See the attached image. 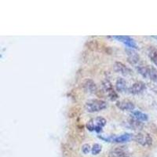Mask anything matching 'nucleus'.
<instances>
[{"label":"nucleus","instance_id":"1","mask_svg":"<svg viewBox=\"0 0 157 157\" xmlns=\"http://www.w3.org/2000/svg\"><path fill=\"white\" fill-rule=\"evenodd\" d=\"M108 107L107 102L101 99H92L85 103V110L90 113H98L104 110Z\"/></svg>","mask_w":157,"mask_h":157},{"label":"nucleus","instance_id":"2","mask_svg":"<svg viewBox=\"0 0 157 157\" xmlns=\"http://www.w3.org/2000/svg\"><path fill=\"white\" fill-rule=\"evenodd\" d=\"M106 120L101 116L92 118L91 120L86 123V129L90 131H95V132H100L101 131L104 127L106 125Z\"/></svg>","mask_w":157,"mask_h":157},{"label":"nucleus","instance_id":"3","mask_svg":"<svg viewBox=\"0 0 157 157\" xmlns=\"http://www.w3.org/2000/svg\"><path fill=\"white\" fill-rule=\"evenodd\" d=\"M133 140L143 147H150L152 144V138L147 133H137L133 137Z\"/></svg>","mask_w":157,"mask_h":157},{"label":"nucleus","instance_id":"4","mask_svg":"<svg viewBox=\"0 0 157 157\" xmlns=\"http://www.w3.org/2000/svg\"><path fill=\"white\" fill-rule=\"evenodd\" d=\"M102 85H103L104 90H105V92L108 98H109V100L113 101L117 100L119 96H118L117 93L115 91V90L113 89L112 83H111L108 79H105V81H103Z\"/></svg>","mask_w":157,"mask_h":157},{"label":"nucleus","instance_id":"5","mask_svg":"<svg viewBox=\"0 0 157 157\" xmlns=\"http://www.w3.org/2000/svg\"><path fill=\"white\" fill-rule=\"evenodd\" d=\"M134 136L130 134H123L119 136H111V137H107V138H102L105 141H108L109 142H115V143H126L130 141V140L133 139Z\"/></svg>","mask_w":157,"mask_h":157},{"label":"nucleus","instance_id":"6","mask_svg":"<svg viewBox=\"0 0 157 157\" xmlns=\"http://www.w3.org/2000/svg\"><path fill=\"white\" fill-rule=\"evenodd\" d=\"M111 38H113V39H117L118 41L121 42L123 43V44H125L127 47H130V48H134V49H137V46L136 42L134 41V39H132L130 36H112Z\"/></svg>","mask_w":157,"mask_h":157},{"label":"nucleus","instance_id":"7","mask_svg":"<svg viewBox=\"0 0 157 157\" xmlns=\"http://www.w3.org/2000/svg\"><path fill=\"white\" fill-rule=\"evenodd\" d=\"M113 70L116 71V73L121 74L123 75H129L132 73V71L128 67H127L122 62H115L113 64Z\"/></svg>","mask_w":157,"mask_h":157},{"label":"nucleus","instance_id":"8","mask_svg":"<svg viewBox=\"0 0 157 157\" xmlns=\"http://www.w3.org/2000/svg\"><path fill=\"white\" fill-rule=\"evenodd\" d=\"M109 157H130L129 152L124 147H117L109 152Z\"/></svg>","mask_w":157,"mask_h":157},{"label":"nucleus","instance_id":"9","mask_svg":"<svg viewBox=\"0 0 157 157\" xmlns=\"http://www.w3.org/2000/svg\"><path fill=\"white\" fill-rule=\"evenodd\" d=\"M82 86L86 93L96 94L98 92V87H97L96 84L92 79H90V78H87L82 83Z\"/></svg>","mask_w":157,"mask_h":157},{"label":"nucleus","instance_id":"10","mask_svg":"<svg viewBox=\"0 0 157 157\" xmlns=\"http://www.w3.org/2000/svg\"><path fill=\"white\" fill-rule=\"evenodd\" d=\"M116 105L118 109L122 111H132L133 112L134 110V109H135V106H134V103L127 100L117 101L116 104Z\"/></svg>","mask_w":157,"mask_h":157},{"label":"nucleus","instance_id":"11","mask_svg":"<svg viewBox=\"0 0 157 157\" xmlns=\"http://www.w3.org/2000/svg\"><path fill=\"white\" fill-rule=\"evenodd\" d=\"M146 90V86L145 84L142 82H136L130 86L129 89V92L132 94H139L142 93L143 91Z\"/></svg>","mask_w":157,"mask_h":157},{"label":"nucleus","instance_id":"12","mask_svg":"<svg viewBox=\"0 0 157 157\" xmlns=\"http://www.w3.org/2000/svg\"><path fill=\"white\" fill-rule=\"evenodd\" d=\"M127 61L130 64H133L134 66L138 67L140 64V57L139 55L133 51V50H127Z\"/></svg>","mask_w":157,"mask_h":157},{"label":"nucleus","instance_id":"13","mask_svg":"<svg viewBox=\"0 0 157 157\" xmlns=\"http://www.w3.org/2000/svg\"><path fill=\"white\" fill-rule=\"evenodd\" d=\"M127 125L130 128L133 129V130H141L144 127L143 123L139 120H136L134 118L130 117L127 120Z\"/></svg>","mask_w":157,"mask_h":157},{"label":"nucleus","instance_id":"14","mask_svg":"<svg viewBox=\"0 0 157 157\" xmlns=\"http://www.w3.org/2000/svg\"><path fill=\"white\" fill-rule=\"evenodd\" d=\"M116 88L117 91L120 93H124L127 90V83L126 80L123 78H119L116 80Z\"/></svg>","mask_w":157,"mask_h":157},{"label":"nucleus","instance_id":"15","mask_svg":"<svg viewBox=\"0 0 157 157\" xmlns=\"http://www.w3.org/2000/svg\"><path fill=\"white\" fill-rule=\"evenodd\" d=\"M131 117L134 118V119L141 122H146L148 120V115L142 113L141 111H133L132 113H131Z\"/></svg>","mask_w":157,"mask_h":157},{"label":"nucleus","instance_id":"16","mask_svg":"<svg viewBox=\"0 0 157 157\" xmlns=\"http://www.w3.org/2000/svg\"><path fill=\"white\" fill-rule=\"evenodd\" d=\"M148 54L150 60L157 66V49L153 47H151L148 49Z\"/></svg>","mask_w":157,"mask_h":157},{"label":"nucleus","instance_id":"17","mask_svg":"<svg viewBox=\"0 0 157 157\" xmlns=\"http://www.w3.org/2000/svg\"><path fill=\"white\" fill-rule=\"evenodd\" d=\"M151 80L157 82V70L153 67L149 66V71H148V78Z\"/></svg>","mask_w":157,"mask_h":157},{"label":"nucleus","instance_id":"18","mask_svg":"<svg viewBox=\"0 0 157 157\" xmlns=\"http://www.w3.org/2000/svg\"><path fill=\"white\" fill-rule=\"evenodd\" d=\"M102 150V146L100 145V144H98V143H96V144H94V145L92 146V149H91V152H92V154H93L94 155H98V154L100 153L101 152Z\"/></svg>","mask_w":157,"mask_h":157},{"label":"nucleus","instance_id":"19","mask_svg":"<svg viewBox=\"0 0 157 157\" xmlns=\"http://www.w3.org/2000/svg\"><path fill=\"white\" fill-rule=\"evenodd\" d=\"M92 148L89 144H84L82 146V152L83 154H88L91 151Z\"/></svg>","mask_w":157,"mask_h":157},{"label":"nucleus","instance_id":"20","mask_svg":"<svg viewBox=\"0 0 157 157\" xmlns=\"http://www.w3.org/2000/svg\"><path fill=\"white\" fill-rule=\"evenodd\" d=\"M152 37H153V38H154V39H157V36H152Z\"/></svg>","mask_w":157,"mask_h":157}]
</instances>
